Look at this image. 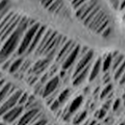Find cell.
Wrapping results in <instances>:
<instances>
[{
    "label": "cell",
    "instance_id": "cell-1",
    "mask_svg": "<svg viewBox=\"0 0 125 125\" xmlns=\"http://www.w3.org/2000/svg\"><path fill=\"white\" fill-rule=\"evenodd\" d=\"M30 25L29 19L26 16H22L16 30L2 43L0 48V64H3L15 51H17L22 38Z\"/></svg>",
    "mask_w": 125,
    "mask_h": 125
},
{
    "label": "cell",
    "instance_id": "cell-2",
    "mask_svg": "<svg viewBox=\"0 0 125 125\" xmlns=\"http://www.w3.org/2000/svg\"><path fill=\"white\" fill-rule=\"evenodd\" d=\"M109 22H110V20H109L108 14L102 8L94 15V17L91 19V21L89 22V24L88 25L87 27L89 30H91V31L95 32V33L102 36L105 32V30L110 27Z\"/></svg>",
    "mask_w": 125,
    "mask_h": 125
},
{
    "label": "cell",
    "instance_id": "cell-3",
    "mask_svg": "<svg viewBox=\"0 0 125 125\" xmlns=\"http://www.w3.org/2000/svg\"><path fill=\"white\" fill-rule=\"evenodd\" d=\"M40 26H41L40 23H34L25 31V33L24 34L23 38H22V40H21V42H20L18 49L16 51V54L18 56H21V55H23V54L27 52V50H28V48H29V46H30V44L32 42V40L35 36V34L39 30Z\"/></svg>",
    "mask_w": 125,
    "mask_h": 125
},
{
    "label": "cell",
    "instance_id": "cell-4",
    "mask_svg": "<svg viewBox=\"0 0 125 125\" xmlns=\"http://www.w3.org/2000/svg\"><path fill=\"white\" fill-rule=\"evenodd\" d=\"M101 6V0H88L86 3H84L82 6H80L78 9H76L75 16L80 22H82L87 16H88L90 13L96 10L98 7Z\"/></svg>",
    "mask_w": 125,
    "mask_h": 125
},
{
    "label": "cell",
    "instance_id": "cell-5",
    "mask_svg": "<svg viewBox=\"0 0 125 125\" xmlns=\"http://www.w3.org/2000/svg\"><path fill=\"white\" fill-rule=\"evenodd\" d=\"M23 92H24L23 90L16 88L12 93L7 98L5 102L0 105V117H2L4 114H6L10 109H12L13 107L18 105L19 99H20V97H21Z\"/></svg>",
    "mask_w": 125,
    "mask_h": 125
},
{
    "label": "cell",
    "instance_id": "cell-6",
    "mask_svg": "<svg viewBox=\"0 0 125 125\" xmlns=\"http://www.w3.org/2000/svg\"><path fill=\"white\" fill-rule=\"evenodd\" d=\"M57 34L58 33L56 32L55 30H53V29H46L43 37L41 40L38 47L35 50V54L37 56H43L45 51L47 50V48L50 46L51 42L54 41V39L56 37Z\"/></svg>",
    "mask_w": 125,
    "mask_h": 125
},
{
    "label": "cell",
    "instance_id": "cell-7",
    "mask_svg": "<svg viewBox=\"0 0 125 125\" xmlns=\"http://www.w3.org/2000/svg\"><path fill=\"white\" fill-rule=\"evenodd\" d=\"M93 57H94V53L92 50H88L85 54H83L81 56V57H80L78 63L75 66L73 78L75 77L76 75L79 74L82 71H84L88 66H89L91 64V62H92V60H93Z\"/></svg>",
    "mask_w": 125,
    "mask_h": 125
},
{
    "label": "cell",
    "instance_id": "cell-8",
    "mask_svg": "<svg viewBox=\"0 0 125 125\" xmlns=\"http://www.w3.org/2000/svg\"><path fill=\"white\" fill-rule=\"evenodd\" d=\"M76 43H74L72 40H69V39H67L63 44L61 45V47L59 48V50H58V53H57V55L56 56V63H59L60 65L64 62V60L67 58V56L70 55V53L73 51V47H74Z\"/></svg>",
    "mask_w": 125,
    "mask_h": 125
},
{
    "label": "cell",
    "instance_id": "cell-9",
    "mask_svg": "<svg viewBox=\"0 0 125 125\" xmlns=\"http://www.w3.org/2000/svg\"><path fill=\"white\" fill-rule=\"evenodd\" d=\"M51 65V61L47 58H42L39 59L36 62H34L32 64L31 68L29 69V74H35V75H42V73H44L45 71L49 68V66ZM26 76V75H25Z\"/></svg>",
    "mask_w": 125,
    "mask_h": 125
},
{
    "label": "cell",
    "instance_id": "cell-10",
    "mask_svg": "<svg viewBox=\"0 0 125 125\" xmlns=\"http://www.w3.org/2000/svg\"><path fill=\"white\" fill-rule=\"evenodd\" d=\"M25 112V108L22 105H16L13 107L12 109H10V111H8L6 114H4L2 116V119L7 122V123H13L16 122L19 119V118L23 115V113Z\"/></svg>",
    "mask_w": 125,
    "mask_h": 125
},
{
    "label": "cell",
    "instance_id": "cell-11",
    "mask_svg": "<svg viewBox=\"0 0 125 125\" xmlns=\"http://www.w3.org/2000/svg\"><path fill=\"white\" fill-rule=\"evenodd\" d=\"M39 113H41V110L39 107L32 108L29 110H25L23 115L16 121V125H29Z\"/></svg>",
    "mask_w": 125,
    "mask_h": 125
},
{
    "label": "cell",
    "instance_id": "cell-12",
    "mask_svg": "<svg viewBox=\"0 0 125 125\" xmlns=\"http://www.w3.org/2000/svg\"><path fill=\"white\" fill-rule=\"evenodd\" d=\"M59 84H60V78L59 76H54L52 77L49 81L47 82L44 86L43 88V92H42V97L43 98H48L50 95H52L53 93H55L57 88L59 87Z\"/></svg>",
    "mask_w": 125,
    "mask_h": 125
},
{
    "label": "cell",
    "instance_id": "cell-13",
    "mask_svg": "<svg viewBox=\"0 0 125 125\" xmlns=\"http://www.w3.org/2000/svg\"><path fill=\"white\" fill-rule=\"evenodd\" d=\"M80 51H81V46L79 44L76 43L73 51L70 53V55L67 56V58L64 60V62L61 64V67H62V70L66 71V70H69L73 65V63L76 61V59L78 58V56H80Z\"/></svg>",
    "mask_w": 125,
    "mask_h": 125
},
{
    "label": "cell",
    "instance_id": "cell-14",
    "mask_svg": "<svg viewBox=\"0 0 125 125\" xmlns=\"http://www.w3.org/2000/svg\"><path fill=\"white\" fill-rule=\"evenodd\" d=\"M46 26L45 25H41L40 26V28H39V30L37 31V33L35 34V36L33 38V40H32V42L30 44V46H29V48H28V50H27V54H31L33 52H35L36 50V48L38 47V45L40 43V42H41V40L42 39L43 37L44 33L46 31Z\"/></svg>",
    "mask_w": 125,
    "mask_h": 125
},
{
    "label": "cell",
    "instance_id": "cell-15",
    "mask_svg": "<svg viewBox=\"0 0 125 125\" xmlns=\"http://www.w3.org/2000/svg\"><path fill=\"white\" fill-rule=\"evenodd\" d=\"M16 88H17L13 84L10 83V82H6V84L3 86V88L0 89V105L5 102V100Z\"/></svg>",
    "mask_w": 125,
    "mask_h": 125
},
{
    "label": "cell",
    "instance_id": "cell-16",
    "mask_svg": "<svg viewBox=\"0 0 125 125\" xmlns=\"http://www.w3.org/2000/svg\"><path fill=\"white\" fill-rule=\"evenodd\" d=\"M90 66H91V64H90L89 66H88V67L84 70V71H82L79 74L76 75L75 77L73 78V85L74 87H78V86H80L82 83H84V81L88 78V75H89L90 69H91V68H90Z\"/></svg>",
    "mask_w": 125,
    "mask_h": 125
},
{
    "label": "cell",
    "instance_id": "cell-17",
    "mask_svg": "<svg viewBox=\"0 0 125 125\" xmlns=\"http://www.w3.org/2000/svg\"><path fill=\"white\" fill-rule=\"evenodd\" d=\"M102 59L100 57L94 62V64L92 65L91 69H90V72H89V75H88V80L89 82H92L96 79V77L99 75L101 72V69H102Z\"/></svg>",
    "mask_w": 125,
    "mask_h": 125
},
{
    "label": "cell",
    "instance_id": "cell-18",
    "mask_svg": "<svg viewBox=\"0 0 125 125\" xmlns=\"http://www.w3.org/2000/svg\"><path fill=\"white\" fill-rule=\"evenodd\" d=\"M63 8H64V2H63V0H56L46 10L51 13L57 14V13H59L62 10Z\"/></svg>",
    "mask_w": 125,
    "mask_h": 125
},
{
    "label": "cell",
    "instance_id": "cell-19",
    "mask_svg": "<svg viewBox=\"0 0 125 125\" xmlns=\"http://www.w3.org/2000/svg\"><path fill=\"white\" fill-rule=\"evenodd\" d=\"M83 101H84L83 96H77L74 100L71 103V104H70V106H69V109H68L69 112L71 113V114H73V113L76 112L82 105Z\"/></svg>",
    "mask_w": 125,
    "mask_h": 125
},
{
    "label": "cell",
    "instance_id": "cell-20",
    "mask_svg": "<svg viewBox=\"0 0 125 125\" xmlns=\"http://www.w3.org/2000/svg\"><path fill=\"white\" fill-rule=\"evenodd\" d=\"M23 62H24V59H23L22 57H18V58L13 59V61L11 62L10 68L8 70V72H9L10 73H12V74L16 73L19 71V69H20V67L22 66Z\"/></svg>",
    "mask_w": 125,
    "mask_h": 125
},
{
    "label": "cell",
    "instance_id": "cell-21",
    "mask_svg": "<svg viewBox=\"0 0 125 125\" xmlns=\"http://www.w3.org/2000/svg\"><path fill=\"white\" fill-rule=\"evenodd\" d=\"M124 56L120 53H116L115 55H113V61H112V69L113 72H115L116 70L119 68V66L122 63V61L124 60Z\"/></svg>",
    "mask_w": 125,
    "mask_h": 125
},
{
    "label": "cell",
    "instance_id": "cell-22",
    "mask_svg": "<svg viewBox=\"0 0 125 125\" xmlns=\"http://www.w3.org/2000/svg\"><path fill=\"white\" fill-rule=\"evenodd\" d=\"M112 61H113V55L112 54H108L104 57V61L102 63V69L104 71V73H107V72L110 71L111 67H112Z\"/></svg>",
    "mask_w": 125,
    "mask_h": 125
},
{
    "label": "cell",
    "instance_id": "cell-23",
    "mask_svg": "<svg viewBox=\"0 0 125 125\" xmlns=\"http://www.w3.org/2000/svg\"><path fill=\"white\" fill-rule=\"evenodd\" d=\"M88 118V112L87 111H82L79 112L77 115H75V117L73 119V125H81L86 121V119Z\"/></svg>",
    "mask_w": 125,
    "mask_h": 125
},
{
    "label": "cell",
    "instance_id": "cell-24",
    "mask_svg": "<svg viewBox=\"0 0 125 125\" xmlns=\"http://www.w3.org/2000/svg\"><path fill=\"white\" fill-rule=\"evenodd\" d=\"M38 106V102L35 98V96L33 95H29L28 99H27V102L25 103V104L24 105V108L25 110H29V109H32V108H36Z\"/></svg>",
    "mask_w": 125,
    "mask_h": 125
},
{
    "label": "cell",
    "instance_id": "cell-25",
    "mask_svg": "<svg viewBox=\"0 0 125 125\" xmlns=\"http://www.w3.org/2000/svg\"><path fill=\"white\" fill-rule=\"evenodd\" d=\"M10 10V0H0V15L7 14Z\"/></svg>",
    "mask_w": 125,
    "mask_h": 125
},
{
    "label": "cell",
    "instance_id": "cell-26",
    "mask_svg": "<svg viewBox=\"0 0 125 125\" xmlns=\"http://www.w3.org/2000/svg\"><path fill=\"white\" fill-rule=\"evenodd\" d=\"M124 72H125V59L119 66V68L114 72V79H115V81L119 80V79H120V77L123 75Z\"/></svg>",
    "mask_w": 125,
    "mask_h": 125
},
{
    "label": "cell",
    "instance_id": "cell-27",
    "mask_svg": "<svg viewBox=\"0 0 125 125\" xmlns=\"http://www.w3.org/2000/svg\"><path fill=\"white\" fill-rule=\"evenodd\" d=\"M70 93H71V90H70L69 88H65L64 90H62L60 93L58 94L57 101L59 102L60 104H64V103L67 101V99L69 98V96H70Z\"/></svg>",
    "mask_w": 125,
    "mask_h": 125
},
{
    "label": "cell",
    "instance_id": "cell-28",
    "mask_svg": "<svg viewBox=\"0 0 125 125\" xmlns=\"http://www.w3.org/2000/svg\"><path fill=\"white\" fill-rule=\"evenodd\" d=\"M40 76L35 74H27L26 75V84L29 85L30 87H34V85L39 81Z\"/></svg>",
    "mask_w": 125,
    "mask_h": 125
},
{
    "label": "cell",
    "instance_id": "cell-29",
    "mask_svg": "<svg viewBox=\"0 0 125 125\" xmlns=\"http://www.w3.org/2000/svg\"><path fill=\"white\" fill-rule=\"evenodd\" d=\"M112 89H113L112 84H107L106 86H105V88H104V89L102 90V92H101V94H100L101 99H104L105 97H107L108 94L112 91Z\"/></svg>",
    "mask_w": 125,
    "mask_h": 125
},
{
    "label": "cell",
    "instance_id": "cell-30",
    "mask_svg": "<svg viewBox=\"0 0 125 125\" xmlns=\"http://www.w3.org/2000/svg\"><path fill=\"white\" fill-rule=\"evenodd\" d=\"M44 86L42 83H41L40 81H38L35 85H34V92L35 94H37V95H42V92H43V88H44Z\"/></svg>",
    "mask_w": 125,
    "mask_h": 125
},
{
    "label": "cell",
    "instance_id": "cell-31",
    "mask_svg": "<svg viewBox=\"0 0 125 125\" xmlns=\"http://www.w3.org/2000/svg\"><path fill=\"white\" fill-rule=\"evenodd\" d=\"M60 104H59V102L57 101V99H56V100L54 101L52 104H51L50 105H49V108H50L51 110L53 111L54 113H56L58 110H59V107H60Z\"/></svg>",
    "mask_w": 125,
    "mask_h": 125
},
{
    "label": "cell",
    "instance_id": "cell-32",
    "mask_svg": "<svg viewBox=\"0 0 125 125\" xmlns=\"http://www.w3.org/2000/svg\"><path fill=\"white\" fill-rule=\"evenodd\" d=\"M28 97H29V95L26 93V92H23L22 95H21V97H20V99H19L18 105H22V106H24V105L25 104V103L27 102Z\"/></svg>",
    "mask_w": 125,
    "mask_h": 125
},
{
    "label": "cell",
    "instance_id": "cell-33",
    "mask_svg": "<svg viewBox=\"0 0 125 125\" xmlns=\"http://www.w3.org/2000/svg\"><path fill=\"white\" fill-rule=\"evenodd\" d=\"M57 73V63H53V64H51L50 66H49V72H48V73L50 74L51 77H54V76H56V73Z\"/></svg>",
    "mask_w": 125,
    "mask_h": 125
},
{
    "label": "cell",
    "instance_id": "cell-34",
    "mask_svg": "<svg viewBox=\"0 0 125 125\" xmlns=\"http://www.w3.org/2000/svg\"><path fill=\"white\" fill-rule=\"evenodd\" d=\"M87 1H88V0H71V4H72V6L73 7V9L75 10L76 9H78L79 7L82 6Z\"/></svg>",
    "mask_w": 125,
    "mask_h": 125
},
{
    "label": "cell",
    "instance_id": "cell-35",
    "mask_svg": "<svg viewBox=\"0 0 125 125\" xmlns=\"http://www.w3.org/2000/svg\"><path fill=\"white\" fill-rule=\"evenodd\" d=\"M105 115H106V110H104V108H102L100 110L96 111V113H95V118L98 119H103L105 117Z\"/></svg>",
    "mask_w": 125,
    "mask_h": 125
},
{
    "label": "cell",
    "instance_id": "cell-36",
    "mask_svg": "<svg viewBox=\"0 0 125 125\" xmlns=\"http://www.w3.org/2000/svg\"><path fill=\"white\" fill-rule=\"evenodd\" d=\"M55 1H56V0H40L42 6L43 7L44 9H47V8L50 6L53 2H55Z\"/></svg>",
    "mask_w": 125,
    "mask_h": 125
},
{
    "label": "cell",
    "instance_id": "cell-37",
    "mask_svg": "<svg viewBox=\"0 0 125 125\" xmlns=\"http://www.w3.org/2000/svg\"><path fill=\"white\" fill-rule=\"evenodd\" d=\"M109 2L111 3V5L115 10H118L120 6V0H109Z\"/></svg>",
    "mask_w": 125,
    "mask_h": 125
},
{
    "label": "cell",
    "instance_id": "cell-38",
    "mask_svg": "<svg viewBox=\"0 0 125 125\" xmlns=\"http://www.w3.org/2000/svg\"><path fill=\"white\" fill-rule=\"evenodd\" d=\"M48 124V121L45 118H42L41 119H39L38 121H36L35 123H33L31 125H47Z\"/></svg>",
    "mask_w": 125,
    "mask_h": 125
},
{
    "label": "cell",
    "instance_id": "cell-39",
    "mask_svg": "<svg viewBox=\"0 0 125 125\" xmlns=\"http://www.w3.org/2000/svg\"><path fill=\"white\" fill-rule=\"evenodd\" d=\"M120 104H121V101L119 100V99H117V100L115 101L114 104H113V110L114 111H117L119 108V106H120Z\"/></svg>",
    "mask_w": 125,
    "mask_h": 125
},
{
    "label": "cell",
    "instance_id": "cell-40",
    "mask_svg": "<svg viewBox=\"0 0 125 125\" xmlns=\"http://www.w3.org/2000/svg\"><path fill=\"white\" fill-rule=\"evenodd\" d=\"M103 80L104 82L107 84V83H109V82L111 81V77H110V75L108 73V72L107 73H104V77H103Z\"/></svg>",
    "mask_w": 125,
    "mask_h": 125
},
{
    "label": "cell",
    "instance_id": "cell-41",
    "mask_svg": "<svg viewBox=\"0 0 125 125\" xmlns=\"http://www.w3.org/2000/svg\"><path fill=\"white\" fill-rule=\"evenodd\" d=\"M119 83L120 86H125V72L124 73H123V75L120 77V79L119 80Z\"/></svg>",
    "mask_w": 125,
    "mask_h": 125
},
{
    "label": "cell",
    "instance_id": "cell-42",
    "mask_svg": "<svg viewBox=\"0 0 125 125\" xmlns=\"http://www.w3.org/2000/svg\"><path fill=\"white\" fill-rule=\"evenodd\" d=\"M5 84H6V80H5L4 78H2V79L0 80V89L3 88V86H4Z\"/></svg>",
    "mask_w": 125,
    "mask_h": 125
},
{
    "label": "cell",
    "instance_id": "cell-43",
    "mask_svg": "<svg viewBox=\"0 0 125 125\" xmlns=\"http://www.w3.org/2000/svg\"><path fill=\"white\" fill-rule=\"evenodd\" d=\"M120 9L121 10H123L125 8V0H122V1H120Z\"/></svg>",
    "mask_w": 125,
    "mask_h": 125
},
{
    "label": "cell",
    "instance_id": "cell-44",
    "mask_svg": "<svg viewBox=\"0 0 125 125\" xmlns=\"http://www.w3.org/2000/svg\"><path fill=\"white\" fill-rule=\"evenodd\" d=\"M81 125H88V122H84V123H82Z\"/></svg>",
    "mask_w": 125,
    "mask_h": 125
},
{
    "label": "cell",
    "instance_id": "cell-45",
    "mask_svg": "<svg viewBox=\"0 0 125 125\" xmlns=\"http://www.w3.org/2000/svg\"><path fill=\"white\" fill-rule=\"evenodd\" d=\"M122 99H123V101H124V104H125V94L123 95V98H122Z\"/></svg>",
    "mask_w": 125,
    "mask_h": 125
},
{
    "label": "cell",
    "instance_id": "cell-46",
    "mask_svg": "<svg viewBox=\"0 0 125 125\" xmlns=\"http://www.w3.org/2000/svg\"><path fill=\"white\" fill-rule=\"evenodd\" d=\"M0 125H5V124H4L3 122H0Z\"/></svg>",
    "mask_w": 125,
    "mask_h": 125
},
{
    "label": "cell",
    "instance_id": "cell-47",
    "mask_svg": "<svg viewBox=\"0 0 125 125\" xmlns=\"http://www.w3.org/2000/svg\"><path fill=\"white\" fill-rule=\"evenodd\" d=\"M124 90H125V86H124Z\"/></svg>",
    "mask_w": 125,
    "mask_h": 125
},
{
    "label": "cell",
    "instance_id": "cell-48",
    "mask_svg": "<svg viewBox=\"0 0 125 125\" xmlns=\"http://www.w3.org/2000/svg\"><path fill=\"white\" fill-rule=\"evenodd\" d=\"M47 125H49V124H47Z\"/></svg>",
    "mask_w": 125,
    "mask_h": 125
},
{
    "label": "cell",
    "instance_id": "cell-49",
    "mask_svg": "<svg viewBox=\"0 0 125 125\" xmlns=\"http://www.w3.org/2000/svg\"><path fill=\"white\" fill-rule=\"evenodd\" d=\"M70 1H71V0H70Z\"/></svg>",
    "mask_w": 125,
    "mask_h": 125
}]
</instances>
